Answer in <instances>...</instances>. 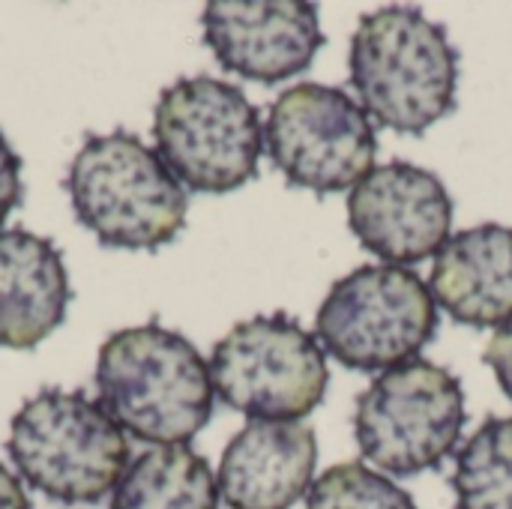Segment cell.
<instances>
[{
	"mask_svg": "<svg viewBox=\"0 0 512 509\" xmlns=\"http://www.w3.org/2000/svg\"><path fill=\"white\" fill-rule=\"evenodd\" d=\"M318 441L306 423L252 420L219 462V498L231 509H291L312 489Z\"/></svg>",
	"mask_w": 512,
	"mask_h": 509,
	"instance_id": "cell-12",
	"label": "cell"
},
{
	"mask_svg": "<svg viewBox=\"0 0 512 509\" xmlns=\"http://www.w3.org/2000/svg\"><path fill=\"white\" fill-rule=\"evenodd\" d=\"M306 509H417V504L390 477L369 471L363 462H345L312 483Z\"/></svg>",
	"mask_w": 512,
	"mask_h": 509,
	"instance_id": "cell-17",
	"label": "cell"
},
{
	"mask_svg": "<svg viewBox=\"0 0 512 509\" xmlns=\"http://www.w3.org/2000/svg\"><path fill=\"white\" fill-rule=\"evenodd\" d=\"M24 198V183H21V156L12 150L0 129V225L6 216L21 204Z\"/></svg>",
	"mask_w": 512,
	"mask_h": 509,
	"instance_id": "cell-18",
	"label": "cell"
},
{
	"mask_svg": "<svg viewBox=\"0 0 512 509\" xmlns=\"http://www.w3.org/2000/svg\"><path fill=\"white\" fill-rule=\"evenodd\" d=\"M201 27L219 66L258 84L294 78L324 45L318 6L306 0H213Z\"/></svg>",
	"mask_w": 512,
	"mask_h": 509,
	"instance_id": "cell-11",
	"label": "cell"
},
{
	"mask_svg": "<svg viewBox=\"0 0 512 509\" xmlns=\"http://www.w3.org/2000/svg\"><path fill=\"white\" fill-rule=\"evenodd\" d=\"M0 509H30V498L21 480L0 462Z\"/></svg>",
	"mask_w": 512,
	"mask_h": 509,
	"instance_id": "cell-20",
	"label": "cell"
},
{
	"mask_svg": "<svg viewBox=\"0 0 512 509\" xmlns=\"http://www.w3.org/2000/svg\"><path fill=\"white\" fill-rule=\"evenodd\" d=\"M351 84L363 111L399 135H423L456 108L459 51L414 6H384L351 36Z\"/></svg>",
	"mask_w": 512,
	"mask_h": 509,
	"instance_id": "cell-2",
	"label": "cell"
},
{
	"mask_svg": "<svg viewBox=\"0 0 512 509\" xmlns=\"http://www.w3.org/2000/svg\"><path fill=\"white\" fill-rule=\"evenodd\" d=\"M6 453L24 483L57 504H99L129 468L126 432L87 393L60 387L18 408Z\"/></svg>",
	"mask_w": 512,
	"mask_h": 509,
	"instance_id": "cell-4",
	"label": "cell"
},
{
	"mask_svg": "<svg viewBox=\"0 0 512 509\" xmlns=\"http://www.w3.org/2000/svg\"><path fill=\"white\" fill-rule=\"evenodd\" d=\"M264 144L291 186L333 195L354 189L378 153L375 123L342 87L297 84L279 93L267 114Z\"/></svg>",
	"mask_w": 512,
	"mask_h": 509,
	"instance_id": "cell-9",
	"label": "cell"
},
{
	"mask_svg": "<svg viewBox=\"0 0 512 509\" xmlns=\"http://www.w3.org/2000/svg\"><path fill=\"white\" fill-rule=\"evenodd\" d=\"M102 411L132 438L177 447L213 417V378L201 351L162 324L111 333L96 360Z\"/></svg>",
	"mask_w": 512,
	"mask_h": 509,
	"instance_id": "cell-1",
	"label": "cell"
},
{
	"mask_svg": "<svg viewBox=\"0 0 512 509\" xmlns=\"http://www.w3.org/2000/svg\"><path fill=\"white\" fill-rule=\"evenodd\" d=\"M210 378L228 408L276 423L309 417L330 384L318 339L285 312L255 315L231 327L213 345Z\"/></svg>",
	"mask_w": 512,
	"mask_h": 509,
	"instance_id": "cell-8",
	"label": "cell"
},
{
	"mask_svg": "<svg viewBox=\"0 0 512 509\" xmlns=\"http://www.w3.org/2000/svg\"><path fill=\"white\" fill-rule=\"evenodd\" d=\"M348 225L384 264H420L447 246L453 198L438 174L411 162H387L351 189Z\"/></svg>",
	"mask_w": 512,
	"mask_h": 509,
	"instance_id": "cell-10",
	"label": "cell"
},
{
	"mask_svg": "<svg viewBox=\"0 0 512 509\" xmlns=\"http://www.w3.org/2000/svg\"><path fill=\"white\" fill-rule=\"evenodd\" d=\"M486 363L492 366L501 390L510 396L512 402V321L498 327V333L492 336V342L486 348Z\"/></svg>",
	"mask_w": 512,
	"mask_h": 509,
	"instance_id": "cell-19",
	"label": "cell"
},
{
	"mask_svg": "<svg viewBox=\"0 0 512 509\" xmlns=\"http://www.w3.org/2000/svg\"><path fill=\"white\" fill-rule=\"evenodd\" d=\"M456 509H512V417H489L459 450Z\"/></svg>",
	"mask_w": 512,
	"mask_h": 509,
	"instance_id": "cell-16",
	"label": "cell"
},
{
	"mask_svg": "<svg viewBox=\"0 0 512 509\" xmlns=\"http://www.w3.org/2000/svg\"><path fill=\"white\" fill-rule=\"evenodd\" d=\"M111 509H219V486L195 450L153 447L123 471Z\"/></svg>",
	"mask_w": 512,
	"mask_h": 509,
	"instance_id": "cell-15",
	"label": "cell"
},
{
	"mask_svg": "<svg viewBox=\"0 0 512 509\" xmlns=\"http://www.w3.org/2000/svg\"><path fill=\"white\" fill-rule=\"evenodd\" d=\"M429 291L465 327L512 321V228L489 222L450 237L435 258Z\"/></svg>",
	"mask_w": 512,
	"mask_h": 509,
	"instance_id": "cell-14",
	"label": "cell"
},
{
	"mask_svg": "<svg viewBox=\"0 0 512 509\" xmlns=\"http://www.w3.org/2000/svg\"><path fill=\"white\" fill-rule=\"evenodd\" d=\"M63 252L24 228L0 231V348L33 351L69 312Z\"/></svg>",
	"mask_w": 512,
	"mask_h": 509,
	"instance_id": "cell-13",
	"label": "cell"
},
{
	"mask_svg": "<svg viewBox=\"0 0 512 509\" xmlns=\"http://www.w3.org/2000/svg\"><path fill=\"white\" fill-rule=\"evenodd\" d=\"M66 189L75 219L105 249L156 252L186 225L183 183L126 129L90 135L69 165Z\"/></svg>",
	"mask_w": 512,
	"mask_h": 509,
	"instance_id": "cell-3",
	"label": "cell"
},
{
	"mask_svg": "<svg viewBox=\"0 0 512 509\" xmlns=\"http://www.w3.org/2000/svg\"><path fill=\"white\" fill-rule=\"evenodd\" d=\"M315 330L330 357L354 372H387L417 360L438 333V303L408 267L366 264L336 279Z\"/></svg>",
	"mask_w": 512,
	"mask_h": 509,
	"instance_id": "cell-6",
	"label": "cell"
},
{
	"mask_svg": "<svg viewBox=\"0 0 512 509\" xmlns=\"http://www.w3.org/2000/svg\"><path fill=\"white\" fill-rule=\"evenodd\" d=\"M153 141L168 171L204 195H225L258 177L264 129L246 93L210 75L180 78L153 111Z\"/></svg>",
	"mask_w": 512,
	"mask_h": 509,
	"instance_id": "cell-5",
	"label": "cell"
},
{
	"mask_svg": "<svg viewBox=\"0 0 512 509\" xmlns=\"http://www.w3.org/2000/svg\"><path fill=\"white\" fill-rule=\"evenodd\" d=\"M459 378L429 360H411L378 375L357 396L354 438L360 453L393 477L438 468L465 429Z\"/></svg>",
	"mask_w": 512,
	"mask_h": 509,
	"instance_id": "cell-7",
	"label": "cell"
}]
</instances>
